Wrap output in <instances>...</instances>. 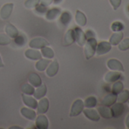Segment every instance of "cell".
Here are the masks:
<instances>
[{
	"mask_svg": "<svg viewBox=\"0 0 129 129\" xmlns=\"http://www.w3.org/2000/svg\"><path fill=\"white\" fill-rule=\"evenodd\" d=\"M96 46H97V42L95 38L87 39V43H85V47H84V55L87 59H90L94 55L96 52Z\"/></svg>",
	"mask_w": 129,
	"mask_h": 129,
	"instance_id": "obj_1",
	"label": "cell"
},
{
	"mask_svg": "<svg viewBox=\"0 0 129 129\" xmlns=\"http://www.w3.org/2000/svg\"><path fill=\"white\" fill-rule=\"evenodd\" d=\"M84 107V102L81 99L75 100L74 102V103L72 104V106L71 109V112H70V116L71 117L78 116L83 112Z\"/></svg>",
	"mask_w": 129,
	"mask_h": 129,
	"instance_id": "obj_2",
	"label": "cell"
},
{
	"mask_svg": "<svg viewBox=\"0 0 129 129\" xmlns=\"http://www.w3.org/2000/svg\"><path fill=\"white\" fill-rule=\"evenodd\" d=\"M111 49H112V45L110 44L109 42L102 41L97 44L96 52L97 55H104L109 52L111 50Z\"/></svg>",
	"mask_w": 129,
	"mask_h": 129,
	"instance_id": "obj_3",
	"label": "cell"
},
{
	"mask_svg": "<svg viewBox=\"0 0 129 129\" xmlns=\"http://www.w3.org/2000/svg\"><path fill=\"white\" fill-rule=\"evenodd\" d=\"M74 32H75V41L77 42V43L79 46H83L85 44L86 40H87L85 34L84 33V31L80 27H75Z\"/></svg>",
	"mask_w": 129,
	"mask_h": 129,
	"instance_id": "obj_4",
	"label": "cell"
},
{
	"mask_svg": "<svg viewBox=\"0 0 129 129\" xmlns=\"http://www.w3.org/2000/svg\"><path fill=\"white\" fill-rule=\"evenodd\" d=\"M49 45V43L46 40H45L42 37L34 38L29 43V46L34 49H42Z\"/></svg>",
	"mask_w": 129,
	"mask_h": 129,
	"instance_id": "obj_5",
	"label": "cell"
},
{
	"mask_svg": "<svg viewBox=\"0 0 129 129\" xmlns=\"http://www.w3.org/2000/svg\"><path fill=\"white\" fill-rule=\"evenodd\" d=\"M107 67L112 71L124 72V68L120 61L115 58H110L107 61Z\"/></svg>",
	"mask_w": 129,
	"mask_h": 129,
	"instance_id": "obj_6",
	"label": "cell"
},
{
	"mask_svg": "<svg viewBox=\"0 0 129 129\" xmlns=\"http://www.w3.org/2000/svg\"><path fill=\"white\" fill-rule=\"evenodd\" d=\"M111 112L112 117L114 118H118L120 117L124 112V106L122 103H115L113 105L111 106Z\"/></svg>",
	"mask_w": 129,
	"mask_h": 129,
	"instance_id": "obj_7",
	"label": "cell"
},
{
	"mask_svg": "<svg viewBox=\"0 0 129 129\" xmlns=\"http://www.w3.org/2000/svg\"><path fill=\"white\" fill-rule=\"evenodd\" d=\"M84 115L90 120L93 121H98L100 119V115L98 113L97 110L93 109L92 108H87L86 109L83 110Z\"/></svg>",
	"mask_w": 129,
	"mask_h": 129,
	"instance_id": "obj_8",
	"label": "cell"
},
{
	"mask_svg": "<svg viewBox=\"0 0 129 129\" xmlns=\"http://www.w3.org/2000/svg\"><path fill=\"white\" fill-rule=\"evenodd\" d=\"M13 8H14V5L12 3L5 4L1 9V11H0V16H1V18L4 20L8 19L12 12Z\"/></svg>",
	"mask_w": 129,
	"mask_h": 129,
	"instance_id": "obj_9",
	"label": "cell"
},
{
	"mask_svg": "<svg viewBox=\"0 0 129 129\" xmlns=\"http://www.w3.org/2000/svg\"><path fill=\"white\" fill-rule=\"evenodd\" d=\"M121 77V75L119 72L111 71L106 74L104 77V81L106 83H114L116 81L119 80Z\"/></svg>",
	"mask_w": 129,
	"mask_h": 129,
	"instance_id": "obj_10",
	"label": "cell"
},
{
	"mask_svg": "<svg viewBox=\"0 0 129 129\" xmlns=\"http://www.w3.org/2000/svg\"><path fill=\"white\" fill-rule=\"evenodd\" d=\"M117 101V95L114 93H109L106 95L101 100V104L106 106H111Z\"/></svg>",
	"mask_w": 129,
	"mask_h": 129,
	"instance_id": "obj_11",
	"label": "cell"
},
{
	"mask_svg": "<svg viewBox=\"0 0 129 129\" xmlns=\"http://www.w3.org/2000/svg\"><path fill=\"white\" fill-rule=\"evenodd\" d=\"M74 42H75V32L73 29H70L67 31V33L64 35V41H63V45L64 46H68L72 45V43H74Z\"/></svg>",
	"mask_w": 129,
	"mask_h": 129,
	"instance_id": "obj_12",
	"label": "cell"
},
{
	"mask_svg": "<svg viewBox=\"0 0 129 129\" xmlns=\"http://www.w3.org/2000/svg\"><path fill=\"white\" fill-rule=\"evenodd\" d=\"M36 126L39 129H46L49 126V121L44 115H40L37 116L36 119Z\"/></svg>",
	"mask_w": 129,
	"mask_h": 129,
	"instance_id": "obj_13",
	"label": "cell"
},
{
	"mask_svg": "<svg viewBox=\"0 0 129 129\" xmlns=\"http://www.w3.org/2000/svg\"><path fill=\"white\" fill-rule=\"evenodd\" d=\"M97 112L100 114V115L104 118H112V112H111V109L109 108V106H100L97 108Z\"/></svg>",
	"mask_w": 129,
	"mask_h": 129,
	"instance_id": "obj_14",
	"label": "cell"
},
{
	"mask_svg": "<svg viewBox=\"0 0 129 129\" xmlns=\"http://www.w3.org/2000/svg\"><path fill=\"white\" fill-rule=\"evenodd\" d=\"M72 14L69 12L66 11V12H64L61 13V15L60 16L59 22L63 27H66L70 24V22L72 21Z\"/></svg>",
	"mask_w": 129,
	"mask_h": 129,
	"instance_id": "obj_15",
	"label": "cell"
},
{
	"mask_svg": "<svg viewBox=\"0 0 129 129\" xmlns=\"http://www.w3.org/2000/svg\"><path fill=\"white\" fill-rule=\"evenodd\" d=\"M22 99H23L24 103L26 106H27L28 107H30V108H32V109H35L37 108L38 103H37V100H36L34 98H33L32 96H27V95H25V94L24 93V94L22 95Z\"/></svg>",
	"mask_w": 129,
	"mask_h": 129,
	"instance_id": "obj_16",
	"label": "cell"
},
{
	"mask_svg": "<svg viewBox=\"0 0 129 129\" xmlns=\"http://www.w3.org/2000/svg\"><path fill=\"white\" fill-rule=\"evenodd\" d=\"M58 71V63L56 60H54L48 67L46 70V75L49 77H54Z\"/></svg>",
	"mask_w": 129,
	"mask_h": 129,
	"instance_id": "obj_17",
	"label": "cell"
},
{
	"mask_svg": "<svg viewBox=\"0 0 129 129\" xmlns=\"http://www.w3.org/2000/svg\"><path fill=\"white\" fill-rule=\"evenodd\" d=\"M123 36H124V34L121 30L115 32L109 38L110 44L113 45V46H117L121 42V40L123 39Z\"/></svg>",
	"mask_w": 129,
	"mask_h": 129,
	"instance_id": "obj_18",
	"label": "cell"
},
{
	"mask_svg": "<svg viewBox=\"0 0 129 129\" xmlns=\"http://www.w3.org/2000/svg\"><path fill=\"white\" fill-rule=\"evenodd\" d=\"M49 101L47 98L42 99L37 105V112L40 114H44L48 111Z\"/></svg>",
	"mask_w": 129,
	"mask_h": 129,
	"instance_id": "obj_19",
	"label": "cell"
},
{
	"mask_svg": "<svg viewBox=\"0 0 129 129\" xmlns=\"http://www.w3.org/2000/svg\"><path fill=\"white\" fill-rule=\"evenodd\" d=\"M61 14V10L58 8H52L49 10H47L46 13V18L47 20L52 21L58 18V16Z\"/></svg>",
	"mask_w": 129,
	"mask_h": 129,
	"instance_id": "obj_20",
	"label": "cell"
},
{
	"mask_svg": "<svg viewBox=\"0 0 129 129\" xmlns=\"http://www.w3.org/2000/svg\"><path fill=\"white\" fill-rule=\"evenodd\" d=\"M25 56L27 58L31 59V60H39V59L41 58L42 55L37 50L29 49H27L26 50V52H25Z\"/></svg>",
	"mask_w": 129,
	"mask_h": 129,
	"instance_id": "obj_21",
	"label": "cell"
},
{
	"mask_svg": "<svg viewBox=\"0 0 129 129\" xmlns=\"http://www.w3.org/2000/svg\"><path fill=\"white\" fill-rule=\"evenodd\" d=\"M5 30H6V33L7 34V35L12 38H15L19 34L18 29L12 24H7L6 25Z\"/></svg>",
	"mask_w": 129,
	"mask_h": 129,
	"instance_id": "obj_22",
	"label": "cell"
},
{
	"mask_svg": "<svg viewBox=\"0 0 129 129\" xmlns=\"http://www.w3.org/2000/svg\"><path fill=\"white\" fill-rule=\"evenodd\" d=\"M28 81L32 86L36 87H40L42 84V81H41L40 77L36 73H31L29 76Z\"/></svg>",
	"mask_w": 129,
	"mask_h": 129,
	"instance_id": "obj_23",
	"label": "cell"
},
{
	"mask_svg": "<svg viewBox=\"0 0 129 129\" xmlns=\"http://www.w3.org/2000/svg\"><path fill=\"white\" fill-rule=\"evenodd\" d=\"M21 113L24 118L29 120H34L37 116V114L34 110L30 109L28 108H25V107L21 109Z\"/></svg>",
	"mask_w": 129,
	"mask_h": 129,
	"instance_id": "obj_24",
	"label": "cell"
},
{
	"mask_svg": "<svg viewBox=\"0 0 129 129\" xmlns=\"http://www.w3.org/2000/svg\"><path fill=\"white\" fill-rule=\"evenodd\" d=\"M46 91H47V89H46V85L41 84L40 87H37V89L34 93V96L36 99L40 100V99L43 98V96L46 95Z\"/></svg>",
	"mask_w": 129,
	"mask_h": 129,
	"instance_id": "obj_25",
	"label": "cell"
},
{
	"mask_svg": "<svg viewBox=\"0 0 129 129\" xmlns=\"http://www.w3.org/2000/svg\"><path fill=\"white\" fill-rule=\"evenodd\" d=\"M75 21L77 22V24L81 27H84L87 24V18L85 16V15L81 12V11L78 10L76 12V14H75Z\"/></svg>",
	"mask_w": 129,
	"mask_h": 129,
	"instance_id": "obj_26",
	"label": "cell"
},
{
	"mask_svg": "<svg viewBox=\"0 0 129 129\" xmlns=\"http://www.w3.org/2000/svg\"><path fill=\"white\" fill-rule=\"evenodd\" d=\"M129 100V90H122L118 94H117V101L119 103H127Z\"/></svg>",
	"mask_w": 129,
	"mask_h": 129,
	"instance_id": "obj_27",
	"label": "cell"
},
{
	"mask_svg": "<svg viewBox=\"0 0 129 129\" xmlns=\"http://www.w3.org/2000/svg\"><path fill=\"white\" fill-rule=\"evenodd\" d=\"M50 63V61L48 59H39V61L36 63V69L40 71V72H43L44 71L46 67L48 66V64Z\"/></svg>",
	"mask_w": 129,
	"mask_h": 129,
	"instance_id": "obj_28",
	"label": "cell"
},
{
	"mask_svg": "<svg viewBox=\"0 0 129 129\" xmlns=\"http://www.w3.org/2000/svg\"><path fill=\"white\" fill-rule=\"evenodd\" d=\"M122 90H124L123 83L120 81H116L112 87V93L114 94H118Z\"/></svg>",
	"mask_w": 129,
	"mask_h": 129,
	"instance_id": "obj_29",
	"label": "cell"
},
{
	"mask_svg": "<svg viewBox=\"0 0 129 129\" xmlns=\"http://www.w3.org/2000/svg\"><path fill=\"white\" fill-rule=\"evenodd\" d=\"M41 55H43V57L45 58L51 59L54 57V52L51 48L48 46H45L41 49Z\"/></svg>",
	"mask_w": 129,
	"mask_h": 129,
	"instance_id": "obj_30",
	"label": "cell"
},
{
	"mask_svg": "<svg viewBox=\"0 0 129 129\" xmlns=\"http://www.w3.org/2000/svg\"><path fill=\"white\" fill-rule=\"evenodd\" d=\"M84 104L87 108H93L97 104V100L95 96H89L85 100Z\"/></svg>",
	"mask_w": 129,
	"mask_h": 129,
	"instance_id": "obj_31",
	"label": "cell"
},
{
	"mask_svg": "<svg viewBox=\"0 0 129 129\" xmlns=\"http://www.w3.org/2000/svg\"><path fill=\"white\" fill-rule=\"evenodd\" d=\"M21 90L24 94H27V95H33L35 91L34 86L29 84H24L21 86Z\"/></svg>",
	"mask_w": 129,
	"mask_h": 129,
	"instance_id": "obj_32",
	"label": "cell"
},
{
	"mask_svg": "<svg viewBox=\"0 0 129 129\" xmlns=\"http://www.w3.org/2000/svg\"><path fill=\"white\" fill-rule=\"evenodd\" d=\"M15 43L18 46H23L27 43V37L24 34H19L15 38Z\"/></svg>",
	"mask_w": 129,
	"mask_h": 129,
	"instance_id": "obj_33",
	"label": "cell"
},
{
	"mask_svg": "<svg viewBox=\"0 0 129 129\" xmlns=\"http://www.w3.org/2000/svg\"><path fill=\"white\" fill-rule=\"evenodd\" d=\"M118 48L121 51H125L129 49V38H125L121 40V42L118 44Z\"/></svg>",
	"mask_w": 129,
	"mask_h": 129,
	"instance_id": "obj_34",
	"label": "cell"
},
{
	"mask_svg": "<svg viewBox=\"0 0 129 129\" xmlns=\"http://www.w3.org/2000/svg\"><path fill=\"white\" fill-rule=\"evenodd\" d=\"M40 2V0H27L24 3V6L27 9H33L37 7Z\"/></svg>",
	"mask_w": 129,
	"mask_h": 129,
	"instance_id": "obj_35",
	"label": "cell"
},
{
	"mask_svg": "<svg viewBox=\"0 0 129 129\" xmlns=\"http://www.w3.org/2000/svg\"><path fill=\"white\" fill-rule=\"evenodd\" d=\"M11 42L10 38L8 35L5 34H0V45L1 46H6L9 44Z\"/></svg>",
	"mask_w": 129,
	"mask_h": 129,
	"instance_id": "obj_36",
	"label": "cell"
},
{
	"mask_svg": "<svg viewBox=\"0 0 129 129\" xmlns=\"http://www.w3.org/2000/svg\"><path fill=\"white\" fill-rule=\"evenodd\" d=\"M35 12L39 15H44L47 12V6H43V4L38 5L37 7H35Z\"/></svg>",
	"mask_w": 129,
	"mask_h": 129,
	"instance_id": "obj_37",
	"label": "cell"
},
{
	"mask_svg": "<svg viewBox=\"0 0 129 129\" xmlns=\"http://www.w3.org/2000/svg\"><path fill=\"white\" fill-rule=\"evenodd\" d=\"M123 28H124L123 24H122L121 22H119V21H115V22H114V23L112 24V26H111L112 30V31H115V32H116V31H120V30H122Z\"/></svg>",
	"mask_w": 129,
	"mask_h": 129,
	"instance_id": "obj_38",
	"label": "cell"
},
{
	"mask_svg": "<svg viewBox=\"0 0 129 129\" xmlns=\"http://www.w3.org/2000/svg\"><path fill=\"white\" fill-rule=\"evenodd\" d=\"M109 2L114 10H117L118 8L121 6V0H109Z\"/></svg>",
	"mask_w": 129,
	"mask_h": 129,
	"instance_id": "obj_39",
	"label": "cell"
},
{
	"mask_svg": "<svg viewBox=\"0 0 129 129\" xmlns=\"http://www.w3.org/2000/svg\"><path fill=\"white\" fill-rule=\"evenodd\" d=\"M86 35V38L87 39H90V38H94L95 35H94V33L92 31V30H87L85 34Z\"/></svg>",
	"mask_w": 129,
	"mask_h": 129,
	"instance_id": "obj_40",
	"label": "cell"
},
{
	"mask_svg": "<svg viewBox=\"0 0 129 129\" xmlns=\"http://www.w3.org/2000/svg\"><path fill=\"white\" fill-rule=\"evenodd\" d=\"M40 1H41V4H43L45 6H48L53 2V0H40Z\"/></svg>",
	"mask_w": 129,
	"mask_h": 129,
	"instance_id": "obj_41",
	"label": "cell"
},
{
	"mask_svg": "<svg viewBox=\"0 0 129 129\" xmlns=\"http://www.w3.org/2000/svg\"><path fill=\"white\" fill-rule=\"evenodd\" d=\"M124 123H125V126H126V127L129 129V114L126 116V118H125V121H124Z\"/></svg>",
	"mask_w": 129,
	"mask_h": 129,
	"instance_id": "obj_42",
	"label": "cell"
},
{
	"mask_svg": "<svg viewBox=\"0 0 129 129\" xmlns=\"http://www.w3.org/2000/svg\"><path fill=\"white\" fill-rule=\"evenodd\" d=\"M53 2L55 4H59L62 2V0H53Z\"/></svg>",
	"mask_w": 129,
	"mask_h": 129,
	"instance_id": "obj_43",
	"label": "cell"
},
{
	"mask_svg": "<svg viewBox=\"0 0 129 129\" xmlns=\"http://www.w3.org/2000/svg\"><path fill=\"white\" fill-rule=\"evenodd\" d=\"M3 66H4V64H3V61H2V58H1V56H0V68H3Z\"/></svg>",
	"mask_w": 129,
	"mask_h": 129,
	"instance_id": "obj_44",
	"label": "cell"
},
{
	"mask_svg": "<svg viewBox=\"0 0 129 129\" xmlns=\"http://www.w3.org/2000/svg\"><path fill=\"white\" fill-rule=\"evenodd\" d=\"M11 128H21V127H12Z\"/></svg>",
	"mask_w": 129,
	"mask_h": 129,
	"instance_id": "obj_45",
	"label": "cell"
},
{
	"mask_svg": "<svg viewBox=\"0 0 129 129\" xmlns=\"http://www.w3.org/2000/svg\"><path fill=\"white\" fill-rule=\"evenodd\" d=\"M127 10H128V12H129V6L127 7Z\"/></svg>",
	"mask_w": 129,
	"mask_h": 129,
	"instance_id": "obj_46",
	"label": "cell"
},
{
	"mask_svg": "<svg viewBox=\"0 0 129 129\" xmlns=\"http://www.w3.org/2000/svg\"><path fill=\"white\" fill-rule=\"evenodd\" d=\"M127 103H128V105H129V100H128V101H127Z\"/></svg>",
	"mask_w": 129,
	"mask_h": 129,
	"instance_id": "obj_47",
	"label": "cell"
}]
</instances>
